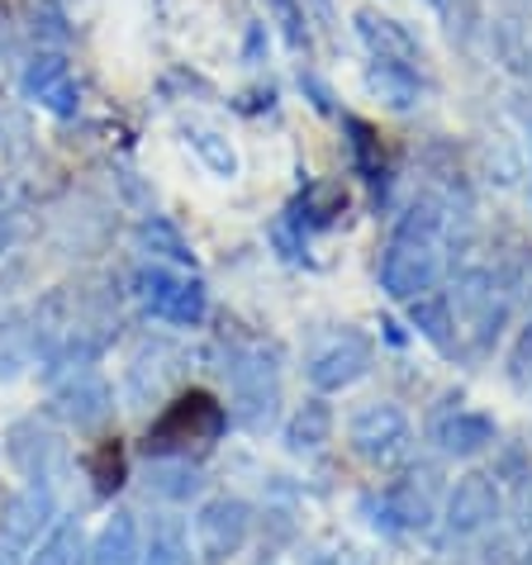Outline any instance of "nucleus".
<instances>
[{"label":"nucleus","instance_id":"23","mask_svg":"<svg viewBox=\"0 0 532 565\" xmlns=\"http://www.w3.org/2000/svg\"><path fill=\"white\" fill-rule=\"evenodd\" d=\"M191 143H195V152L205 157V162L219 171V177H233V171H238V157H233V148H228L224 138H219V134L195 129V134H191Z\"/></svg>","mask_w":532,"mask_h":565},{"label":"nucleus","instance_id":"7","mask_svg":"<svg viewBox=\"0 0 532 565\" xmlns=\"http://www.w3.org/2000/svg\"><path fill=\"white\" fill-rule=\"evenodd\" d=\"M20 86L39 109H49L57 119H72L76 109H82V90H76V76L62 53H34L24 62Z\"/></svg>","mask_w":532,"mask_h":565},{"label":"nucleus","instance_id":"21","mask_svg":"<svg viewBox=\"0 0 532 565\" xmlns=\"http://www.w3.org/2000/svg\"><path fill=\"white\" fill-rule=\"evenodd\" d=\"M148 484H152V494H162V499H191V494H200V470H191L185 461H162V466H152L148 470Z\"/></svg>","mask_w":532,"mask_h":565},{"label":"nucleus","instance_id":"15","mask_svg":"<svg viewBox=\"0 0 532 565\" xmlns=\"http://www.w3.org/2000/svg\"><path fill=\"white\" fill-rule=\"evenodd\" d=\"M91 565H143V546H138V523L129 513H115L96 537Z\"/></svg>","mask_w":532,"mask_h":565},{"label":"nucleus","instance_id":"27","mask_svg":"<svg viewBox=\"0 0 532 565\" xmlns=\"http://www.w3.org/2000/svg\"><path fill=\"white\" fill-rule=\"evenodd\" d=\"M10 247V218H0V253Z\"/></svg>","mask_w":532,"mask_h":565},{"label":"nucleus","instance_id":"22","mask_svg":"<svg viewBox=\"0 0 532 565\" xmlns=\"http://www.w3.org/2000/svg\"><path fill=\"white\" fill-rule=\"evenodd\" d=\"M348 134H352L357 167L366 171V181H371V185H381V157H375V134H371V124H362V119H348Z\"/></svg>","mask_w":532,"mask_h":565},{"label":"nucleus","instance_id":"10","mask_svg":"<svg viewBox=\"0 0 532 565\" xmlns=\"http://www.w3.org/2000/svg\"><path fill=\"white\" fill-rule=\"evenodd\" d=\"M57 414L76 423V428H96V423L109 418V409H115V395H109V385L100 381L96 371H76L67 385L57 390Z\"/></svg>","mask_w":532,"mask_h":565},{"label":"nucleus","instance_id":"11","mask_svg":"<svg viewBox=\"0 0 532 565\" xmlns=\"http://www.w3.org/2000/svg\"><path fill=\"white\" fill-rule=\"evenodd\" d=\"M494 418L471 414V409H457V414H443L433 423V443L447 451V457H476L494 443Z\"/></svg>","mask_w":532,"mask_h":565},{"label":"nucleus","instance_id":"1","mask_svg":"<svg viewBox=\"0 0 532 565\" xmlns=\"http://www.w3.org/2000/svg\"><path fill=\"white\" fill-rule=\"evenodd\" d=\"M437 228H443V214L437 205H414L404 214V224L390 243V253L381 262V286L395 300H418L437 286L443 276V253H437Z\"/></svg>","mask_w":532,"mask_h":565},{"label":"nucleus","instance_id":"25","mask_svg":"<svg viewBox=\"0 0 532 565\" xmlns=\"http://www.w3.org/2000/svg\"><path fill=\"white\" fill-rule=\"evenodd\" d=\"M272 10H276V20H280V34H286L290 49H305L309 34H305V14L295 10V0H272Z\"/></svg>","mask_w":532,"mask_h":565},{"label":"nucleus","instance_id":"24","mask_svg":"<svg viewBox=\"0 0 532 565\" xmlns=\"http://www.w3.org/2000/svg\"><path fill=\"white\" fill-rule=\"evenodd\" d=\"M138 238H143V243H158V247H162V257H171V262H185V257H191V253H185V243H181V233H177V228H167L162 218H152V224L138 228Z\"/></svg>","mask_w":532,"mask_h":565},{"label":"nucleus","instance_id":"14","mask_svg":"<svg viewBox=\"0 0 532 565\" xmlns=\"http://www.w3.org/2000/svg\"><path fill=\"white\" fill-rule=\"evenodd\" d=\"M357 34L366 39V49H371L375 57H390V62H414V57H418V43L404 34L395 20H385V14L362 10V14H357Z\"/></svg>","mask_w":532,"mask_h":565},{"label":"nucleus","instance_id":"2","mask_svg":"<svg viewBox=\"0 0 532 565\" xmlns=\"http://www.w3.org/2000/svg\"><path fill=\"white\" fill-rule=\"evenodd\" d=\"M224 428H228V414L219 409L205 390H191V395H181L158 423H152L148 451L171 457V451H181V447H191V443H214Z\"/></svg>","mask_w":532,"mask_h":565},{"label":"nucleus","instance_id":"13","mask_svg":"<svg viewBox=\"0 0 532 565\" xmlns=\"http://www.w3.org/2000/svg\"><path fill=\"white\" fill-rule=\"evenodd\" d=\"M366 86L381 96L390 109H409L418 100V76L409 62H390V57H375L366 67Z\"/></svg>","mask_w":532,"mask_h":565},{"label":"nucleus","instance_id":"5","mask_svg":"<svg viewBox=\"0 0 532 565\" xmlns=\"http://www.w3.org/2000/svg\"><path fill=\"white\" fill-rule=\"evenodd\" d=\"M348 437H352L357 457H366L371 466H395L400 457H409V418L395 404H366L352 418Z\"/></svg>","mask_w":532,"mask_h":565},{"label":"nucleus","instance_id":"9","mask_svg":"<svg viewBox=\"0 0 532 565\" xmlns=\"http://www.w3.org/2000/svg\"><path fill=\"white\" fill-rule=\"evenodd\" d=\"M499 518V490L490 476H461L457 490L447 499V527L457 532V537H471V532L490 527Z\"/></svg>","mask_w":532,"mask_h":565},{"label":"nucleus","instance_id":"19","mask_svg":"<svg viewBox=\"0 0 532 565\" xmlns=\"http://www.w3.org/2000/svg\"><path fill=\"white\" fill-rule=\"evenodd\" d=\"M49 518H53V494H49V484L29 480V490L10 504V537H14V542H29L43 523H49Z\"/></svg>","mask_w":532,"mask_h":565},{"label":"nucleus","instance_id":"4","mask_svg":"<svg viewBox=\"0 0 532 565\" xmlns=\"http://www.w3.org/2000/svg\"><path fill=\"white\" fill-rule=\"evenodd\" d=\"M233 375V418L243 423V428H272L276 418V404H280V385H276V366L272 356L262 352H247L238 366H228Z\"/></svg>","mask_w":532,"mask_h":565},{"label":"nucleus","instance_id":"8","mask_svg":"<svg viewBox=\"0 0 532 565\" xmlns=\"http://www.w3.org/2000/svg\"><path fill=\"white\" fill-rule=\"evenodd\" d=\"M366 366H371V342L362 333H352V328H342V333H333L315 356H309V385L342 390V385L362 381Z\"/></svg>","mask_w":532,"mask_h":565},{"label":"nucleus","instance_id":"28","mask_svg":"<svg viewBox=\"0 0 532 565\" xmlns=\"http://www.w3.org/2000/svg\"><path fill=\"white\" fill-rule=\"evenodd\" d=\"M528 565H532V561H528Z\"/></svg>","mask_w":532,"mask_h":565},{"label":"nucleus","instance_id":"20","mask_svg":"<svg viewBox=\"0 0 532 565\" xmlns=\"http://www.w3.org/2000/svg\"><path fill=\"white\" fill-rule=\"evenodd\" d=\"M328 433H333V409L315 399V404H305V409L290 418L286 443H290L295 451H319V447L328 443Z\"/></svg>","mask_w":532,"mask_h":565},{"label":"nucleus","instance_id":"18","mask_svg":"<svg viewBox=\"0 0 532 565\" xmlns=\"http://www.w3.org/2000/svg\"><path fill=\"white\" fill-rule=\"evenodd\" d=\"M86 561V532L82 518H62V523L39 542V552L29 565H82Z\"/></svg>","mask_w":532,"mask_h":565},{"label":"nucleus","instance_id":"26","mask_svg":"<svg viewBox=\"0 0 532 565\" xmlns=\"http://www.w3.org/2000/svg\"><path fill=\"white\" fill-rule=\"evenodd\" d=\"M523 356H532V323H528V333H523V342H519V361Z\"/></svg>","mask_w":532,"mask_h":565},{"label":"nucleus","instance_id":"16","mask_svg":"<svg viewBox=\"0 0 532 565\" xmlns=\"http://www.w3.org/2000/svg\"><path fill=\"white\" fill-rule=\"evenodd\" d=\"M143 565H191V537H185L181 518H167V513L152 518Z\"/></svg>","mask_w":532,"mask_h":565},{"label":"nucleus","instance_id":"12","mask_svg":"<svg viewBox=\"0 0 532 565\" xmlns=\"http://www.w3.org/2000/svg\"><path fill=\"white\" fill-rule=\"evenodd\" d=\"M457 305L466 309V319H471V328L480 333V342H490V338L499 333L504 305L494 300V276H485V271L461 276V286H457Z\"/></svg>","mask_w":532,"mask_h":565},{"label":"nucleus","instance_id":"17","mask_svg":"<svg viewBox=\"0 0 532 565\" xmlns=\"http://www.w3.org/2000/svg\"><path fill=\"white\" fill-rule=\"evenodd\" d=\"M409 319H414V328L433 342L437 352H451V348H457V333H451L457 323H451V305L443 300V295L428 290V295H418V300H409Z\"/></svg>","mask_w":532,"mask_h":565},{"label":"nucleus","instance_id":"3","mask_svg":"<svg viewBox=\"0 0 532 565\" xmlns=\"http://www.w3.org/2000/svg\"><path fill=\"white\" fill-rule=\"evenodd\" d=\"M134 295L152 319H167L181 328H195L205 319V286L181 271H167V266H143L134 276Z\"/></svg>","mask_w":532,"mask_h":565},{"label":"nucleus","instance_id":"6","mask_svg":"<svg viewBox=\"0 0 532 565\" xmlns=\"http://www.w3.org/2000/svg\"><path fill=\"white\" fill-rule=\"evenodd\" d=\"M247 527H253V509L243 499H210L205 509L195 513V552L205 556V565H224L228 556H238V546L247 542Z\"/></svg>","mask_w":532,"mask_h":565}]
</instances>
